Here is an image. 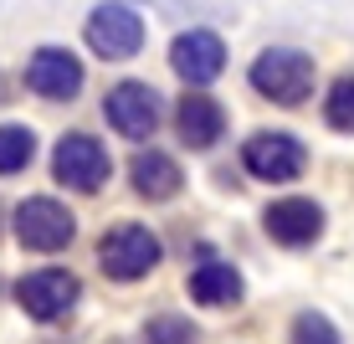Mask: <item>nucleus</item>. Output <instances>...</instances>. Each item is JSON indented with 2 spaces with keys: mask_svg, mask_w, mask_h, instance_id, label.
I'll return each mask as SVG.
<instances>
[{
  "mask_svg": "<svg viewBox=\"0 0 354 344\" xmlns=\"http://www.w3.org/2000/svg\"><path fill=\"white\" fill-rule=\"evenodd\" d=\"M97 267L113 282H139L160 267V237L139 221H118L97 237Z\"/></svg>",
  "mask_w": 354,
  "mask_h": 344,
  "instance_id": "f257e3e1",
  "label": "nucleus"
},
{
  "mask_svg": "<svg viewBox=\"0 0 354 344\" xmlns=\"http://www.w3.org/2000/svg\"><path fill=\"white\" fill-rule=\"evenodd\" d=\"M247 78L262 98H272V103H283V108H298L303 98L313 93V57L292 52V46H267L257 62H252Z\"/></svg>",
  "mask_w": 354,
  "mask_h": 344,
  "instance_id": "f03ea898",
  "label": "nucleus"
},
{
  "mask_svg": "<svg viewBox=\"0 0 354 344\" xmlns=\"http://www.w3.org/2000/svg\"><path fill=\"white\" fill-rule=\"evenodd\" d=\"M77 237V216L52 195H31L16 206V242L26 252H62Z\"/></svg>",
  "mask_w": 354,
  "mask_h": 344,
  "instance_id": "7ed1b4c3",
  "label": "nucleus"
},
{
  "mask_svg": "<svg viewBox=\"0 0 354 344\" xmlns=\"http://www.w3.org/2000/svg\"><path fill=\"white\" fill-rule=\"evenodd\" d=\"M108 170H113V159H108V150L93 139V134H67V139H57V150H52V175L62 180L67 190L93 195V190L108 180Z\"/></svg>",
  "mask_w": 354,
  "mask_h": 344,
  "instance_id": "20e7f679",
  "label": "nucleus"
},
{
  "mask_svg": "<svg viewBox=\"0 0 354 344\" xmlns=\"http://www.w3.org/2000/svg\"><path fill=\"white\" fill-rule=\"evenodd\" d=\"M160 114H165L160 93H154L149 82H133V78L113 82L108 98H103V118L124 134V139H149V134L160 129Z\"/></svg>",
  "mask_w": 354,
  "mask_h": 344,
  "instance_id": "39448f33",
  "label": "nucleus"
},
{
  "mask_svg": "<svg viewBox=\"0 0 354 344\" xmlns=\"http://www.w3.org/2000/svg\"><path fill=\"white\" fill-rule=\"evenodd\" d=\"M82 36H88V46L103 62H129V57H139V46H144V21L133 16L129 6H97L93 16H88V26H82Z\"/></svg>",
  "mask_w": 354,
  "mask_h": 344,
  "instance_id": "423d86ee",
  "label": "nucleus"
},
{
  "mask_svg": "<svg viewBox=\"0 0 354 344\" xmlns=\"http://www.w3.org/2000/svg\"><path fill=\"white\" fill-rule=\"evenodd\" d=\"M241 165H247V175L257 180H272V185H283V180H298L303 165H308V150H303L292 134H252L247 144H241Z\"/></svg>",
  "mask_w": 354,
  "mask_h": 344,
  "instance_id": "0eeeda50",
  "label": "nucleus"
},
{
  "mask_svg": "<svg viewBox=\"0 0 354 344\" xmlns=\"http://www.w3.org/2000/svg\"><path fill=\"white\" fill-rule=\"evenodd\" d=\"M82 282L67 273V267H36L16 282V303L26 309L31 318H41V324H52V318H62L72 303H77Z\"/></svg>",
  "mask_w": 354,
  "mask_h": 344,
  "instance_id": "6e6552de",
  "label": "nucleus"
},
{
  "mask_svg": "<svg viewBox=\"0 0 354 344\" xmlns=\"http://www.w3.org/2000/svg\"><path fill=\"white\" fill-rule=\"evenodd\" d=\"M26 88L46 103H67V98L82 93V62L67 46H36L26 62Z\"/></svg>",
  "mask_w": 354,
  "mask_h": 344,
  "instance_id": "1a4fd4ad",
  "label": "nucleus"
},
{
  "mask_svg": "<svg viewBox=\"0 0 354 344\" xmlns=\"http://www.w3.org/2000/svg\"><path fill=\"white\" fill-rule=\"evenodd\" d=\"M169 67L190 82V88H205L226 72V42L216 31H180L175 46H169Z\"/></svg>",
  "mask_w": 354,
  "mask_h": 344,
  "instance_id": "9d476101",
  "label": "nucleus"
},
{
  "mask_svg": "<svg viewBox=\"0 0 354 344\" xmlns=\"http://www.w3.org/2000/svg\"><path fill=\"white\" fill-rule=\"evenodd\" d=\"M262 226H267V237L283 242V247H308L324 231V211L308 195H288V201H272L262 211Z\"/></svg>",
  "mask_w": 354,
  "mask_h": 344,
  "instance_id": "9b49d317",
  "label": "nucleus"
},
{
  "mask_svg": "<svg viewBox=\"0 0 354 344\" xmlns=\"http://www.w3.org/2000/svg\"><path fill=\"white\" fill-rule=\"evenodd\" d=\"M175 129H180V139H185V150H211V144L226 134V108L216 103L211 93L190 88L180 98V108H175Z\"/></svg>",
  "mask_w": 354,
  "mask_h": 344,
  "instance_id": "f8f14e48",
  "label": "nucleus"
},
{
  "mask_svg": "<svg viewBox=\"0 0 354 344\" xmlns=\"http://www.w3.org/2000/svg\"><path fill=\"white\" fill-rule=\"evenodd\" d=\"M129 180H133V190H139L144 201H169V195H180V185H185L180 165L165 150H139L129 159Z\"/></svg>",
  "mask_w": 354,
  "mask_h": 344,
  "instance_id": "ddd939ff",
  "label": "nucleus"
},
{
  "mask_svg": "<svg viewBox=\"0 0 354 344\" xmlns=\"http://www.w3.org/2000/svg\"><path fill=\"white\" fill-rule=\"evenodd\" d=\"M190 298L205 303V309H231V303H241V273L231 262L205 257V262L190 273Z\"/></svg>",
  "mask_w": 354,
  "mask_h": 344,
  "instance_id": "4468645a",
  "label": "nucleus"
},
{
  "mask_svg": "<svg viewBox=\"0 0 354 344\" xmlns=\"http://www.w3.org/2000/svg\"><path fill=\"white\" fill-rule=\"evenodd\" d=\"M31 154H36V134L26 124H0V175L26 170Z\"/></svg>",
  "mask_w": 354,
  "mask_h": 344,
  "instance_id": "2eb2a0df",
  "label": "nucleus"
},
{
  "mask_svg": "<svg viewBox=\"0 0 354 344\" xmlns=\"http://www.w3.org/2000/svg\"><path fill=\"white\" fill-rule=\"evenodd\" d=\"M324 118H328V129L354 134V72L334 78V88H328V98H324Z\"/></svg>",
  "mask_w": 354,
  "mask_h": 344,
  "instance_id": "dca6fc26",
  "label": "nucleus"
},
{
  "mask_svg": "<svg viewBox=\"0 0 354 344\" xmlns=\"http://www.w3.org/2000/svg\"><path fill=\"white\" fill-rule=\"evenodd\" d=\"M144 344H201V334H195V324L180 318V314H154L149 324H144Z\"/></svg>",
  "mask_w": 354,
  "mask_h": 344,
  "instance_id": "f3484780",
  "label": "nucleus"
},
{
  "mask_svg": "<svg viewBox=\"0 0 354 344\" xmlns=\"http://www.w3.org/2000/svg\"><path fill=\"white\" fill-rule=\"evenodd\" d=\"M288 344H344V339H339V329L328 324L319 309H303L288 329Z\"/></svg>",
  "mask_w": 354,
  "mask_h": 344,
  "instance_id": "a211bd4d",
  "label": "nucleus"
},
{
  "mask_svg": "<svg viewBox=\"0 0 354 344\" xmlns=\"http://www.w3.org/2000/svg\"><path fill=\"white\" fill-rule=\"evenodd\" d=\"M108 344H124V339H108Z\"/></svg>",
  "mask_w": 354,
  "mask_h": 344,
  "instance_id": "6ab92c4d",
  "label": "nucleus"
}]
</instances>
